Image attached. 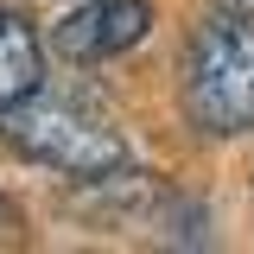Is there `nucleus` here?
<instances>
[{
	"mask_svg": "<svg viewBox=\"0 0 254 254\" xmlns=\"http://www.w3.org/2000/svg\"><path fill=\"white\" fill-rule=\"evenodd\" d=\"M185 115L197 133H254V13L216 6L185 45Z\"/></svg>",
	"mask_w": 254,
	"mask_h": 254,
	"instance_id": "nucleus-1",
	"label": "nucleus"
},
{
	"mask_svg": "<svg viewBox=\"0 0 254 254\" xmlns=\"http://www.w3.org/2000/svg\"><path fill=\"white\" fill-rule=\"evenodd\" d=\"M0 133H6V146L13 153H26L32 165H45V172H64V178H115L127 165V140L121 127L108 121V115H95L89 102H76V95H26V102H13V108H0Z\"/></svg>",
	"mask_w": 254,
	"mask_h": 254,
	"instance_id": "nucleus-2",
	"label": "nucleus"
},
{
	"mask_svg": "<svg viewBox=\"0 0 254 254\" xmlns=\"http://www.w3.org/2000/svg\"><path fill=\"white\" fill-rule=\"evenodd\" d=\"M153 32V0H83L76 13H64L51 32V51L70 64H102L133 51Z\"/></svg>",
	"mask_w": 254,
	"mask_h": 254,
	"instance_id": "nucleus-3",
	"label": "nucleus"
},
{
	"mask_svg": "<svg viewBox=\"0 0 254 254\" xmlns=\"http://www.w3.org/2000/svg\"><path fill=\"white\" fill-rule=\"evenodd\" d=\"M38 89H45V45H38L26 13L0 6V108H13Z\"/></svg>",
	"mask_w": 254,
	"mask_h": 254,
	"instance_id": "nucleus-4",
	"label": "nucleus"
},
{
	"mask_svg": "<svg viewBox=\"0 0 254 254\" xmlns=\"http://www.w3.org/2000/svg\"><path fill=\"white\" fill-rule=\"evenodd\" d=\"M6 229H13V203L0 197V235H6Z\"/></svg>",
	"mask_w": 254,
	"mask_h": 254,
	"instance_id": "nucleus-5",
	"label": "nucleus"
},
{
	"mask_svg": "<svg viewBox=\"0 0 254 254\" xmlns=\"http://www.w3.org/2000/svg\"><path fill=\"white\" fill-rule=\"evenodd\" d=\"M222 6H242V13H254V0H222Z\"/></svg>",
	"mask_w": 254,
	"mask_h": 254,
	"instance_id": "nucleus-6",
	"label": "nucleus"
}]
</instances>
